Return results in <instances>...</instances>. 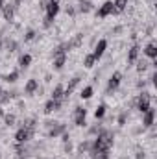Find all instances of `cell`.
Segmentation results:
<instances>
[{"mask_svg":"<svg viewBox=\"0 0 157 159\" xmlns=\"http://www.w3.org/2000/svg\"><path fill=\"white\" fill-rule=\"evenodd\" d=\"M111 146H113V135L109 131H102L91 144V152H107Z\"/></svg>","mask_w":157,"mask_h":159,"instance_id":"obj_1","label":"cell"},{"mask_svg":"<svg viewBox=\"0 0 157 159\" xmlns=\"http://www.w3.org/2000/svg\"><path fill=\"white\" fill-rule=\"evenodd\" d=\"M150 100H152V98H150L148 93H141L139 98H137V102H135V104H137V109H139L141 113H146V111L152 107V106H150Z\"/></svg>","mask_w":157,"mask_h":159,"instance_id":"obj_2","label":"cell"},{"mask_svg":"<svg viewBox=\"0 0 157 159\" xmlns=\"http://www.w3.org/2000/svg\"><path fill=\"white\" fill-rule=\"evenodd\" d=\"M59 13V2H50L46 6V26L54 20V17Z\"/></svg>","mask_w":157,"mask_h":159,"instance_id":"obj_3","label":"cell"},{"mask_svg":"<svg viewBox=\"0 0 157 159\" xmlns=\"http://www.w3.org/2000/svg\"><path fill=\"white\" fill-rule=\"evenodd\" d=\"M34 135V129H28V128H20L17 133H15V141L19 143V144H22V143H26V141H30V137Z\"/></svg>","mask_w":157,"mask_h":159,"instance_id":"obj_4","label":"cell"},{"mask_svg":"<svg viewBox=\"0 0 157 159\" xmlns=\"http://www.w3.org/2000/svg\"><path fill=\"white\" fill-rule=\"evenodd\" d=\"M111 13H115V6H113V2H105V4H102L100 9L96 11V15H98L100 19H105V17L111 15Z\"/></svg>","mask_w":157,"mask_h":159,"instance_id":"obj_5","label":"cell"},{"mask_svg":"<svg viewBox=\"0 0 157 159\" xmlns=\"http://www.w3.org/2000/svg\"><path fill=\"white\" fill-rule=\"evenodd\" d=\"M120 81H122V74H120V72H115V74L109 78V83H107V94H111L113 91H117L118 85H120Z\"/></svg>","mask_w":157,"mask_h":159,"instance_id":"obj_6","label":"cell"},{"mask_svg":"<svg viewBox=\"0 0 157 159\" xmlns=\"http://www.w3.org/2000/svg\"><path fill=\"white\" fill-rule=\"evenodd\" d=\"M85 115H87L85 107H76L74 109V124L76 126H85Z\"/></svg>","mask_w":157,"mask_h":159,"instance_id":"obj_7","label":"cell"},{"mask_svg":"<svg viewBox=\"0 0 157 159\" xmlns=\"http://www.w3.org/2000/svg\"><path fill=\"white\" fill-rule=\"evenodd\" d=\"M52 128L48 129V137H57L61 133H65V126L63 124H57V122H48Z\"/></svg>","mask_w":157,"mask_h":159,"instance_id":"obj_8","label":"cell"},{"mask_svg":"<svg viewBox=\"0 0 157 159\" xmlns=\"http://www.w3.org/2000/svg\"><path fill=\"white\" fill-rule=\"evenodd\" d=\"M105 48H107V41H105V39H100L98 43H96V46H94V52H92V56H94L96 59H100V57L104 56Z\"/></svg>","mask_w":157,"mask_h":159,"instance_id":"obj_9","label":"cell"},{"mask_svg":"<svg viewBox=\"0 0 157 159\" xmlns=\"http://www.w3.org/2000/svg\"><path fill=\"white\" fill-rule=\"evenodd\" d=\"M15 7H17V2H15V4H4V6H2V11H4V19H6V20H11V19H13Z\"/></svg>","mask_w":157,"mask_h":159,"instance_id":"obj_10","label":"cell"},{"mask_svg":"<svg viewBox=\"0 0 157 159\" xmlns=\"http://www.w3.org/2000/svg\"><path fill=\"white\" fill-rule=\"evenodd\" d=\"M142 115H144V117H142V124H144L146 128L154 124V120H155V111H154L152 107H150V109H148L146 113H142Z\"/></svg>","mask_w":157,"mask_h":159,"instance_id":"obj_11","label":"cell"},{"mask_svg":"<svg viewBox=\"0 0 157 159\" xmlns=\"http://www.w3.org/2000/svg\"><path fill=\"white\" fill-rule=\"evenodd\" d=\"M63 98H65V87H63V85H57V87L52 91V100L61 102Z\"/></svg>","mask_w":157,"mask_h":159,"instance_id":"obj_12","label":"cell"},{"mask_svg":"<svg viewBox=\"0 0 157 159\" xmlns=\"http://www.w3.org/2000/svg\"><path fill=\"white\" fill-rule=\"evenodd\" d=\"M139 44H133L131 48H129V52H128V63H135L137 61V57H139Z\"/></svg>","mask_w":157,"mask_h":159,"instance_id":"obj_13","label":"cell"},{"mask_svg":"<svg viewBox=\"0 0 157 159\" xmlns=\"http://www.w3.org/2000/svg\"><path fill=\"white\" fill-rule=\"evenodd\" d=\"M78 83H79V78H78V76H76V78H72L70 81H69V85L65 87V98H69V96L72 94V91L78 87Z\"/></svg>","mask_w":157,"mask_h":159,"instance_id":"obj_14","label":"cell"},{"mask_svg":"<svg viewBox=\"0 0 157 159\" xmlns=\"http://www.w3.org/2000/svg\"><path fill=\"white\" fill-rule=\"evenodd\" d=\"M37 89H39L37 80H28V83H26V87H24V93H26V94H34Z\"/></svg>","mask_w":157,"mask_h":159,"instance_id":"obj_15","label":"cell"},{"mask_svg":"<svg viewBox=\"0 0 157 159\" xmlns=\"http://www.w3.org/2000/svg\"><path fill=\"white\" fill-rule=\"evenodd\" d=\"M59 106H61V102H56V100H48L46 104H44V113H52V111H56V109H59Z\"/></svg>","mask_w":157,"mask_h":159,"instance_id":"obj_16","label":"cell"},{"mask_svg":"<svg viewBox=\"0 0 157 159\" xmlns=\"http://www.w3.org/2000/svg\"><path fill=\"white\" fill-rule=\"evenodd\" d=\"M144 54H146L150 59H155V57H157V46L154 44V43L146 44V48H144Z\"/></svg>","mask_w":157,"mask_h":159,"instance_id":"obj_17","label":"cell"},{"mask_svg":"<svg viewBox=\"0 0 157 159\" xmlns=\"http://www.w3.org/2000/svg\"><path fill=\"white\" fill-rule=\"evenodd\" d=\"M2 78L6 80L7 83H13V81H17V78H19V70H17V69H13L11 72H7V74H2Z\"/></svg>","mask_w":157,"mask_h":159,"instance_id":"obj_18","label":"cell"},{"mask_svg":"<svg viewBox=\"0 0 157 159\" xmlns=\"http://www.w3.org/2000/svg\"><path fill=\"white\" fill-rule=\"evenodd\" d=\"M30 63H32V56H30V54H22L20 59H19V65H20L22 69H26V67H30Z\"/></svg>","mask_w":157,"mask_h":159,"instance_id":"obj_19","label":"cell"},{"mask_svg":"<svg viewBox=\"0 0 157 159\" xmlns=\"http://www.w3.org/2000/svg\"><path fill=\"white\" fill-rule=\"evenodd\" d=\"M94 63H96V57H94L92 54H87V56L83 57V65H85V69H91V67H94Z\"/></svg>","mask_w":157,"mask_h":159,"instance_id":"obj_20","label":"cell"},{"mask_svg":"<svg viewBox=\"0 0 157 159\" xmlns=\"http://www.w3.org/2000/svg\"><path fill=\"white\" fill-rule=\"evenodd\" d=\"M113 6H115V13H120L128 7V0H115Z\"/></svg>","mask_w":157,"mask_h":159,"instance_id":"obj_21","label":"cell"},{"mask_svg":"<svg viewBox=\"0 0 157 159\" xmlns=\"http://www.w3.org/2000/svg\"><path fill=\"white\" fill-rule=\"evenodd\" d=\"M148 67H150V63H148L146 59H139V61H137V70H139V72H144Z\"/></svg>","mask_w":157,"mask_h":159,"instance_id":"obj_22","label":"cell"},{"mask_svg":"<svg viewBox=\"0 0 157 159\" xmlns=\"http://www.w3.org/2000/svg\"><path fill=\"white\" fill-rule=\"evenodd\" d=\"M92 93H94V89H92V87H85V89L81 91V94H79V96H81L83 100H89V98L92 96Z\"/></svg>","mask_w":157,"mask_h":159,"instance_id":"obj_23","label":"cell"},{"mask_svg":"<svg viewBox=\"0 0 157 159\" xmlns=\"http://www.w3.org/2000/svg\"><path fill=\"white\" fill-rule=\"evenodd\" d=\"M105 109H107L105 104H100V106L96 107V111H94V117H96V119H102V117L105 115Z\"/></svg>","mask_w":157,"mask_h":159,"instance_id":"obj_24","label":"cell"},{"mask_svg":"<svg viewBox=\"0 0 157 159\" xmlns=\"http://www.w3.org/2000/svg\"><path fill=\"white\" fill-rule=\"evenodd\" d=\"M91 9H92V4H91L89 0L79 2V11H85V13H87V11H91Z\"/></svg>","mask_w":157,"mask_h":159,"instance_id":"obj_25","label":"cell"},{"mask_svg":"<svg viewBox=\"0 0 157 159\" xmlns=\"http://www.w3.org/2000/svg\"><path fill=\"white\" fill-rule=\"evenodd\" d=\"M91 159H109L107 152H91Z\"/></svg>","mask_w":157,"mask_h":159,"instance_id":"obj_26","label":"cell"},{"mask_svg":"<svg viewBox=\"0 0 157 159\" xmlns=\"http://www.w3.org/2000/svg\"><path fill=\"white\" fill-rule=\"evenodd\" d=\"M4 119H6V124H7V126H13V124H15V115H13V113H11V115H9V113L4 115Z\"/></svg>","mask_w":157,"mask_h":159,"instance_id":"obj_27","label":"cell"},{"mask_svg":"<svg viewBox=\"0 0 157 159\" xmlns=\"http://www.w3.org/2000/svg\"><path fill=\"white\" fill-rule=\"evenodd\" d=\"M34 39H35V32L34 30H28L26 35H24V41H34Z\"/></svg>","mask_w":157,"mask_h":159,"instance_id":"obj_28","label":"cell"},{"mask_svg":"<svg viewBox=\"0 0 157 159\" xmlns=\"http://www.w3.org/2000/svg\"><path fill=\"white\" fill-rule=\"evenodd\" d=\"M6 46H7V50L9 52H15V48H17V44H15V41H6Z\"/></svg>","mask_w":157,"mask_h":159,"instance_id":"obj_29","label":"cell"},{"mask_svg":"<svg viewBox=\"0 0 157 159\" xmlns=\"http://www.w3.org/2000/svg\"><path fill=\"white\" fill-rule=\"evenodd\" d=\"M118 122H120V124H124V122H126V115H120V119H118Z\"/></svg>","mask_w":157,"mask_h":159,"instance_id":"obj_30","label":"cell"},{"mask_svg":"<svg viewBox=\"0 0 157 159\" xmlns=\"http://www.w3.org/2000/svg\"><path fill=\"white\" fill-rule=\"evenodd\" d=\"M137 159H144V154H142V152H139V156H137Z\"/></svg>","mask_w":157,"mask_h":159,"instance_id":"obj_31","label":"cell"},{"mask_svg":"<svg viewBox=\"0 0 157 159\" xmlns=\"http://www.w3.org/2000/svg\"><path fill=\"white\" fill-rule=\"evenodd\" d=\"M2 94H4V91H2V87H0V96H2Z\"/></svg>","mask_w":157,"mask_h":159,"instance_id":"obj_32","label":"cell"},{"mask_svg":"<svg viewBox=\"0 0 157 159\" xmlns=\"http://www.w3.org/2000/svg\"><path fill=\"white\" fill-rule=\"evenodd\" d=\"M50 2H59V0H50Z\"/></svg>","mask_w":157,"mask_h":159,"instance_id":"obj_33","label":"cell"}]
</instances>
